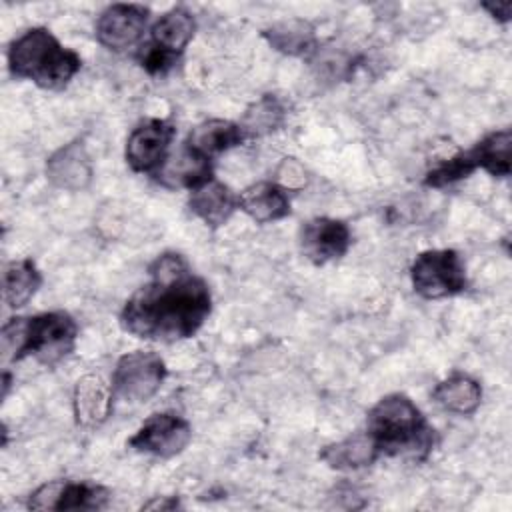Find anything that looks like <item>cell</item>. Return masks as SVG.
<instances>
[{"label": "cell", "mask_w": 512, "mask_h": 512, "mask_svg": "<svg viewBox=\"0 0 512 512\" xmlns=\"http://www.w3.org/2000/svg\"><path fill=\"white\" fill-rule=\"evenodd\" d=\"M212 312L208 282L192 272L178 252H164L148 266V282L124 302L120 326L150 342L172 344L192 338Z\"/></svg>", "instance_id": "1"}, {"label": "cell", "mask_w": 512, "mask_h": 512, "mask_svg": "<svg viewBox=\"0 0 512 512\" xmlns=\"http://www.w3.org/2000/svg\"><path fill=\"white\" fill-rule=\"evenodd\" d=\"M366 432L380 454L424 460L436 446V430L420 408L400 392L382 396L366 414Z\"/></svg>", "instance_id": "2"}, {"label": "cell", "mask_w": 512, "mask_h": 512, "mask_svg": "<svg viewBox=\"0 0 512 512\" xmlns=\"http://www.w3.org/2000/svg\"><path fill=\"white\" fill-rule=\"evenodd\" d=\"M78 52L60 44L44 26L28 28L8 46V70L14 78L30 80L42 90H64L80 72Z\"/></svg>", "instance_id": "3"}, {"label": "cell", "mask_w": 512, "mask_h": 512, "mask_svg": "<svg viewBox=\"0 0 512 512\" xmlns=\"http://www.w3.org/2000/svg\"><path fill=\"white\" fill-rule=\"evenodd\" d=\"M78 338L76 320L64 310L22 316L20 360L34 356L40 364L54 366L72 354Z\"/></svg>", "instance_id": "4"}, {"label": "cell", "mask_w": 512, "mask_h": 512, "mask_svg": "<svg viewBox=\"0 0 512 512\" xmlns=\"http://www.w3.org/2000/svg\"><path fill=\"white\" fill-rule=\"evenodd\" d=\"M410 280L414 292L426 300L452 298L468 286L462 256L452 248L420 252L410 266Z\"/></svg>", "instance_id": "5"}, {"label": "cell", "mask_w": 512, "mask_h": 512, "mask_svg": "<svg viewBox=\"0 0 512 512\" xmlns=\"http://www.w3.org/2000/svg\"><path fill=\"white\" fill-rule=\"evenodd\" d=\"M166 374V362L154 350L128 352L112 370V394L128 404H142L162 388Z\"/></svg>", "instance_id": "6"}, {"label": "cell", "mask_w": 512, "mask_h": 512, "mask_svg": "<svg viewBox=\"0 0 512 512\" xmlns=\"http://www.w3.org/2000/svg\"><path fill=\"white\" fill-rule=\"evenodd\" d=\"M176 128L162 118H148L136 124L126 140L124 158L132 172L156 176L170 156Z\"/></svg>", "instance_id": "7"}, {"label": "cell", "mask_w": 512, "mask_h": 512, "mask_svg": "<svg viewBox=\"0 0 512 512\" xmlns=\"http://www.w3.org/2000/svg\"><path fill=\"white\" fill-rule=\"evenodd\" d=\"M192 440V426L174 412H156L148 416L130 436L128 446L142 454L158 458H174Z\"/></svg>", "instance_id": "8"}, {"label": "cell", "mask_w": 512, "mask_h": 512, "mask_svg": "<svg viewBox=\"0 0 512 512\" xmlns=\"http://www.w3.org/2000/svg\"><path fill=\"white\" fill-rule=\"evenodd\" d=\"M112 492L88 480H50L28 496L30 510H102Z\"/></svg>", "instance_id": "9"}, {"label": "cell", "mask_w": 512, "mask_h": 512, "mask_svg": "<svg viewBox=\"0 0 512 512\" xmlns=\"http://www.w3.org/2000/svg\"><path fill=\"white\" fill-rule=\"evenodd\" d=\"M148 20L150 8L144 4H110L100 12L94 34L104 48L126 52L142 40Z\"/></svg>", "instance_id": "10"}, {"label": "cell", "mask_w": 512, "mask_h": 512, "mask_svg": "<svg viewBox=\"0 0 512 512\" xmlns=\"http://www.w3.org/2000/svg\"><path fill=\"white\" fill-rule=\"evenodd\" d=\"M300 252L306 260L316 266L342 258L350 244L352 234L344 220L330 218V216H316L302 224L298 232Z\"/></svg>", "instance_id": "11"}, {"label": "cell", "mask_w": 512, "mask_h": 512, "mask_svg": "<svg viewBox=\"0 0 512 512\" xmlns=\"http://www.w3.org/2000/svg\"><path fill=\"white\" fill-rule=\"evenodd\" d=\"M92 160L84 140L76 138L60 146L46 160V178L60 190L80 192L92 182Z\"/></svg>", "instance_id": "12"}, {"label": "cell", "mask_w": 512, "mask_h": 512, "mask_svg": "<svg viewBox=\"0 0 512 512\" xmlns=\"http://www.w3.org/2000/svg\"><path fill=\"white\" fill-rule=\"evenodd\" d=\"M244 140L248 138L240 122L208 118L190 130L188 138L184 140V146L206 160H214L216 156L240 146Z\"/></svg>", "instance_id": "13"}, {"label": "cell", "mask_w": 512, "mask_h": 512, "mask_svg": "<svg viewBox=\"0 0 512 512\" xmlns=\"http://www.w3.org/2000/svg\"><path fill=\"white\" fill-rule=\"evenodd\" d=\"M112 386L98 374L82 376L72 394V410L76 424L82 428H96L106 422L112 410Z\"/></svg>", "instance_id": "14"}, {"label": "cell", "mask_w": 512, "mask_h": 512, "mask_svg": "<svg viewBox=\"0 0 512 512\" xmlns=\"http://www.w3.org/2000/svg\"><path fill=\"white\" fill-rule=\"evenodd\" d=\"M188 208L208 228H220L238 210V194H234L224 182L212 178L190 190Z\"/></svg>", "instance_id": "15"}, {"label": "cell", "mask_w": 512, "mask_h": 512, "mask_svg": "<svg viewBox=\"0 0 512 512\" xmlns=\"http://www.w3.org/2000/svg\"><path fill=\"white\" fill-rule=\"evenodd\" d=\"M196 32V18L186 6H174L158 16L150 26V44L172 56H182Z\"/></svg>", "instance_id": "16"}, {"label": "cell", "mask_w": 512, "mask_h": 512, "mask_svg": "<svg viewBox=\"0 0 512 512\" xmlns=\"http://www.w3.org/2000/svg\"><path fill=\"white\" fill-rule=\"evenodd\" d=\"M238 208L256 224L282 220L290 214V198L276 182H254L238 194Z\"/></svg>", "instance_id": "17"}, {"label": "cell", "mask_w": 512, "mask_h": 512, "mask_svg": "<svg viewBox=\"0 0 512 512\" xmlns=\"http://www.w3.org/2000/svg\"><path fill=\"white\" fill-rule=\"evenodd\" d=\"M380 450L372 436L364 432H354L338 442L326 444L320 452L318 458L332 470L340 472H352V470H362L370 464H374L380 458Z\"/></svg>", "instance_id": "18"}, {"label": "cell", "mask_w": 512, "mask_h": 512, "mask_svg": "<svg viewBox=\"0 0 512 512\" xmlns=\"http://www.w3.org/2000/svg\"><path fill=\"white\" fill-rule=\"evenodd\" d=\"M212 178H214L212 160H206L194 154L184 144L176 154L168 156L166 164L156 174V180L160 184L168 188H188V190H194Z\"/></svg>", "instance_id": "19"}, {"label": "cell", "mask_w": 512, "mask_h": 512, "mask_svg": "<svg viewBox=\"0 0 512 512\" xmlns=\"http://www.w3.org/2000/svg\"><path fill=\"white\" fill-rule=\"evenodd\" d=\"M432 398L452 414L470 416L480 408L482 386L476 378L464 372H452L436 384V388L432 390Z\"/></svg>", "instance_id": "20"}, {"label": "cell", "mask_w": 512, "mask_h": 512, "mask_svg": "<svg viewBox=\"0 0 512 512\" xmlns=\"http://www.w3.org/2000/svg\"><path fill=\"white\" fill-rule=\"evenodd\" d=\"M42 286V274L32 258L12 260L2 272V298L12 310L26 306L38 288Z\"/></svg>", "instance_id": "21"}, {"label": "cell", "mask_w": 512, "mask_h": 512, "mask_svg": "<svg viewBox=\"0 0 512 512\" xmlns=\"http://www.w3.org/2000/svg\"><path fill=\"white\" fill-rule=\"evenodd\" d=\"M266 42L286 56H306L316 46L314 26L302 18L276 22L262 30Z\"/></svg>", "instance_id": "22"}, {"label": "cell", "mask_w": 512, "mask_h": 512, "mask_svg": "<svg viewBox=\"0 0 512 512\" xmlns=\"http://www.w3.org/2000/svg\"><path fill=\"white\" fill-rule=\"evenodd\" d=\"M470 154L476 162V168L486 170L494 178L510 176L512 168V132L508 128L486 134L478 140Z\"/></svg>", "instance_id": "23"}, {"label": "cell", "mask_w": 512, "mask_h": 512, "mask_svg": "<svg viewBox=\"0 0 512 512\" xmlns=\"http://www.w3.org/2000/svg\"><path fill=\"white\" fill-rule=\"evenodd\" d=\"M284 118H286V110L282 102L274 94H264L246 110L240 126L246 138H256V136H266L278 130Z\"/></svg>", "instance_id": "24"}, {"label": "cell", "mask_w": 512, "mask_h": 512, "mask_svg": "<svg viewBox=\"0 0 512 512\" xmlns=\"http://www.w3.org/2000/svg\"><path fill=\"white\" fill-rule=\"evenodd\" d=\"M476 170L478 168H476V162H474L470 150H462V152L438 162L432 170H428L422 184L428 188H444L458 180L468 178Z\"/></svg>", "instance_id": "25"}, {"label": "cell", "mask_w": 512, "mask_h": 512, "mask_svg": "<svg viewBox=\"0 0 512 512\" xmlns=\"http://www.w3.org/2000/svg\"><path fill=\"white\" fill-rule=\"evenodd\" d=\"M178 60H180L178 56H172L168 52L152 48L146 42H144V46L138 52V62H140L142 70H146L150 76H164V74H168L178 64Z\"/></svg>", "instance_id": "26"}, {"label": "cell", "mask_w": 512, "mask_h": 512, "mask_svg": "<svg viewBox=\"0 0 512 512\" xmlns=\"http://www.w3.org/2000/svg\"><path fill=\"white\" fill-rule=\"evenodd\" d=\"M276 184L282 186L284 190H300L308 184V174L306 168L302 166L300 160L292 156H284L280 164L276 166Z\"/></svg>", "instance_id": "27"}, {"label": "cell", "mask_w": 512, "mask_h": 512, "mask_svg": "<svg viewBox=\"0 0 512 512\" xmlns=\"http://www.w3.org/2000/svg\"><path fill=\"white\" fill-rule=\"evenodd\" d=\"M494 20L506 24L512 18V2L510 0H490V2H482L480 4Z\"/></svg>", "instance_id": "28"}, {"label": "cell", "mask_w": 512, "mask_h": 512, "mask_svg": "<svg viewBox=\"0 0 512 512\" xmlns=\"http://www.w3.org/2000/svg\"><path fill=\"white\" fill-rule=\"evenodd\" d=\"M142 508L146 510H174V508H180V502L176 496H156L152 498L150 502H146Z\"/></svg>", "instance_id": "29"}, {"label": "cell", "mask_w": 512, "mask_h": 512, "mask_svg": "<svg viewBox=\"0 0 512 512\" xmlns=\"http://www.w3.org/2000/svg\"><path fill=\"white\" fill-rule=\"evenodd\" d=\"M8 388H10V374L4 372V376H2V398H6Z\"/></svg>", "instance_id": "30"}]
</instances>
